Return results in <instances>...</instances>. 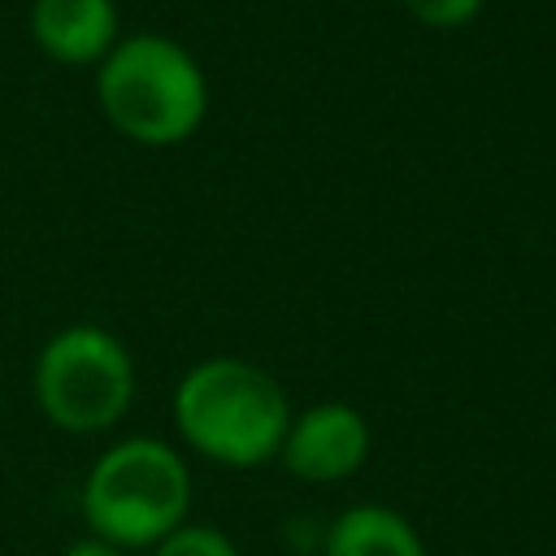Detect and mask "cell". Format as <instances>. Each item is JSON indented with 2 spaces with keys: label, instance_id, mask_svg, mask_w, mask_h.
<instances>
[{
  "label": "cell",
  "instance_id": "6da1fadb",
  "mask_svg": "<svg viewBox=\"0 0 556 556\" xmlns=\"http://www.w3.org/2000/svg\"><path fill=\"white\" fill-rule=\"evenodd\" d=\"M178 434L208 460L230 469H252L278 456L291 408L282 387L239 356H213L182 374L174 391Z\"/></svg>",
  "mask_w": 556,
  "mask_h": 556
},
{
  "label": "cell",
  "instance_id": "7a4b0ae2",
  "mask_svg": "<svg viewBox=\"0 0 556 556\" xmlns=\"http://www.w3.org/2000/svg\"><path fill=\"white\" fill-rule=\"evenodd\" d=\"M191 469L187 460L148 434L122 439L96 456L83 482V521L91 539H104L122 552L156 547L187 521Z\"/></svg>",
  "mask_w": 556,
  "mask_h": 556
},
{
  "label": "cell",
  "instance_id": "3957f363",
  "mask_svg": "<svg viewBox=\"0 0 556 556\" xmlns=\"http://www.w3.org/2000/svg\"><path fill=\"white\" fill-rule=\"evenodd\" d=\"M96 87L109 122L135 143H178L208 109L195 56L165 35H130L109 48Z\"/></svg>",
  "mask_w": 556,
  "mask_h": 556
},
{
  "label": "cell",
  "instance_id": "277c9868",
  "mask_svg": "<svg viewBox=\"0 0 556 556\" xmlns=\"http://www.w3.org/2000/svg\"><path fill=\"white\" fill-rule=\"evenodd\" d=\"M135 395L130 352L100 326H65L35 361L39 413L65 434L109 430Z\"/></svg>",
  "mask_w": 556,
  "mask_h": 556
},
{
  "label": "cell",
  "instance_id": "5b68a950",
  "mask_svg": "<svg viewBox=\"0 0 556 556\" xmlns=\"http://www.w3.org/2000/svg\"><path fill=\"white\" fill-rule=\"evenodd\" d=\"M278 456L304 482H343L369 456V426L352 404L326 400L291 417Z\"/></svg>",
  "mask_w": 556,
  "mask_h": 556
},
{
  "label": "cell",
  "instance_id": "8992f818",
  "mask_svg": "<svg viewBox=\"0 0 556 556\" xmlns=\"http://www.w3.org/2000/svg\"><path fill=\"white\" fill-rule=\"evenodd\" d=\"M30 30L56 61H91L113 48L117 9L113 0H35Z\"/></svg>",
  "mask_w": 556,
  "mask_h": 556
},
{
  "label": "cell",
  "instance_id": "52a82bcc",
  "mask_svg": "<svg viewBox=\"0 0 556 556\" xmlns=\"http://www.w3.org/2000/svg\"><path fill=\"white\" fill-rule=\"evenodd\" d=\"M326 556H426L408 517L387 504H352L339 513L321 543Z\"/></svg>",
  "mask_w": 556,
  "mask_h": 556
},
{
  "label": "cell",
  "instance_id": "ba28073f",
  "mask_svg": "<svg viewBox=\"0 0 556 556\" xmlns=\"http://www.w3.org/2000/svg\"><path fill=\"white\" fill-rule=\"evenodd\" d=\"M152 556H239L235 543L217 530V526H204V521H182L174 534H165Z\"/></svg>",
  "mask_w": 556,
  "mask_h": 556
},
{
  "label": "cell",
  "instance_id": "9c48e42d",
  "mask_svg": "<svg viewBox=\"0 0 556 556\" xmlns=\"http://www.w3.org/2000/svg\"><path fill=\"white\" fill-rule=\"evenodd\" d=\"M404 9L426 26H460L482 9V0H404Z\"/></svg>",
  "mask_w": 556,
  "mask_h": 556
},
{
  "label": "cell",
  "instance_id": "30bf717a",
  "mask_svg": "<svg viewBox=\"0 0 556 556\" xmlns=\"http://www.w3.org/2000/svg\"><path fill=\"white\" fill-rule=\"evenodd\" d=\"M61 556H126V552L113 547V543H104V539H78V543H70Z\"/></svg>",
  "mask_w": 556,
  "mask_h": 556
}]
</instances>
